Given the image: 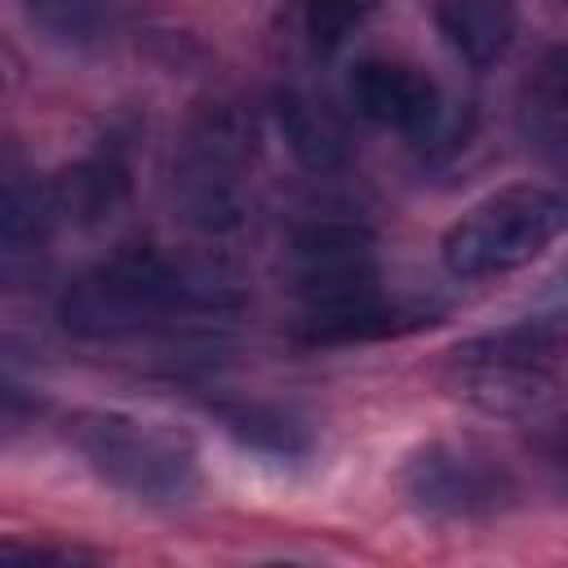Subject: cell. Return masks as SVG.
Instances as JSON below:
<instances>
[{"label":"cell","mask_w":568,"mask_h":568,"mask_svg":"<svg viewBox=\"0 0 568 568\" xmlns=\"http://www.w3.org/2000/svg\"><path fill=\"white\" fill-rule=\"evenodd\" d=\"M231 302L235 288L213 266L178 262L160 248H120L67 284L58 320L75 337L106 342L160 328L186 311H217Z\"/></svg>","instance_id":"1"},{"label":"cell","mask_w":568,"mask_h":568,"mask_svg":"<svg viewBox=\"0 0 568 568\" xmlns=\"http://www.w3.org/2000/svg\"><path fill=\"white\" fill-rule=\"evenodd\" d=\"M262 151L257 115L244 102H200L173 160V200L191 231L222 240L248 222V173Z\"/></svg>","instance_id":"2"},{"label":"cell","mask_w":568,"mask_h":568,"mask_svg":"<svg viewBox=\"0 0 568 568\" xmlns=\"http://www.w3.org/2000/svg\"><path fill=\"white\" fill-rule=\"evenodd\" d=\"M568 368V333L555 324H510L462 342L448 355V390L488 417L541 413Z\"/></svg>","instance_id":"3"},{"label":"cell","mask_w":568,"mask_h":568,"mask_svg":"<svg viewBox=\"0 0 568 568\" xmlns=\"http://www.w3.org/2000/svg\"><path fill=\"white\" fill-rule=\"evenodd\" d=\"M568 226V200L546 186H501L470 204L439 244L448 275L488 280L541 257Z\"/></svg>","instance_id":"4"},{"label":"cell","mask_w":568,"mask_h":568,"mask_svg":"<svg viewBox=\"0 0 568 568\" xmlns=\"http://www.w3.org/2000/svg\"><path fill=\"white\" fill-rule=\"evenodd\" d=\"M67 439L93 475L133 497L178 501L195 484L191 439L160 422H142L129 413H75L67 422Z\"/></svg>","instance_id":"5"},{"label":"cell","mask_w":568,"mask_h":568,"mask_svg":"<svg viewBox=\"0 0 568 568\" xmlns=\"http://www.w3.org/2000/svg\"><path fill=\"white\" fill-rule=\"evenodd\" d=\"M404 497L435 519H488L515 506L519 484L510 466L470 439H439L417 448L399 470Z\"/></svg>","instance_id":"6"},{"label":"cell","mask_w":568,"mask_h":568,"mask_svg":"<svg viewBox=\"0 0 568 568\" xmlns=\"http://www.w3.org/2000/svg\"><path fill=\"white\" fill-rule=\"evenodd\" d=\"M284 275L302 311H333L377 297L373 240L346 222H311L288 240Z\"/></svg>","instance_id":"7"},{"label":"cell","mask_w":568,"mask_h":568,"mask_svg":"<svg viewBox=\"0 0 568 568\" xmlns=\"http://www.w3.org/2000/svg\"><path fill=\"white\" fill-rule=\"evenodd\" d=\"M351 102L364 120L395 129L404 138H426L444 120L435 80L399 58H368L351 71Z\"/></svg>","instance_id":"8"},{"label":"cell","mask_w":568,"mask_h":568,"mask_svg":"<svg viewBox=\"0 0 568 568\" xmlns=\"http://www.w3.org/2000/svg\"><path fill=\"white\" fill-rule=\"evenodd\" d=\"M275 124L288 142L293 160L311 173H333L351 160V133L337 106L302 84H288L275 93Z\"/></svg>","instance_id":"9"},{"label":"cell","mask_w":568,"mask_h":568,"mask_svg":"<svg viewBox=\"0 0 568 568\" xmlns=\"http://www.w3.org/2000/svg\"><path fill=\"white\" fill-rule=\"evenodd\" d=\"M49 191H53V204H58L62 222L98 226V222H106L124 204L129 169H124V160L115 151H98V155H84V160L67 164L62 173H53Z\"/></svg>","instance_id":"10"},{"label":"cell","mask_w":568,"mask_h":568,"mask_svg":"<svg viewBox=\"0 0 568 568\" xmlns=\"http://www.w3.org/2000/svg\"><path fill=\"white\" fill-rule=\"evenodd\" d=\"M58 226H62V217H58L49 178H36L9 160L4 164V204H0V240H4L9 266L18 257H36Z\"/></svg>","instance_id":"11"},{"label":"cell","mask_w":568,"mask_h":568,"mask_svg":"<svg viewBox=\"0 0 568 568\" xmlns=\"http://www.w3.org/2000/svg\"><path fill=\"white\" fill-rule=\"evenodd\" d=\"M435 22L453 53L470 67H493L515 40V0H439Z\"/></svg>","instance_id":"12"},{"label":"cell","mask_w":568,"mask_h":568,"mask_svg":"<svg viewBox=\"0 0 568 568\" xmlns=\"http://www.w3.org/2000/svg\"><path fill=\"white\" fill-rule=\"evenodd\" d=\"M417 320L386 306L382 293L377 297H364V302H351V306H333V311H302V324L297 333L306 342H368V337H390L399 328H413Z\"/></svg>","instance_id":"13"},{"label":"cell","mask_w":568,"mask_h":568,"mask_svg":"<svg viewBox=\"0 0 568 568\" xmlns=\"http://www.w3.org/2000/svg\"><path fill=\"white\" fill-rule=\"evenodd\" d=\"M22 13L67 49H93L115 31V0H18Z\"/></svg>","instance_id":"14"},{"label":"cell","mask_w":568,"mask_h":568,"mask_svg":"<svg viewBox=\"0 0 568 568\" xmlns=\"http://www.w3.org/2000/svg\"><path fill=\"white\" fill-rule=\"evenodd\" d=\"M377 9V0H297V22L302 36L315 53L337 49L368 13Z\"/></svg>","instance_id":"15"},{"label":"cell","mask_w":568,"mask_h":568,"mask_svg":"<svg viewBox=\"0 0 568 568\" xmlns=\"http://www.w3.org/2000/svg\"><path fill=\"white\" fill-rule=\"evenodd\" d=\"M231 430L248 444V448H262V453H275V457H297L306 453V430L288 417V413H275V408H240L226 417Z\"/></svg>","instance_id":"16"},{"label":"cell","mask_w":568,"mask_h":568,"mask_svg":"<svg viewBox=\"0 0 568 568\" xmlns=\"http://www.w3.org/2000/svg\"><path fill=\"white\" fill-rule=\"evenodd\" d=\"M555 115H568V44L550 49L524 89V120L528 124L555 120Z\"/></svg>","instance_id":"17"},{"label":"cell","mask_w":568,"mask_h":568,"mask_svg":"<svg viewBox=\"0 0 568 568\" xmlns=\"http://www.w3.org/2000/svg\"><path fill=\"white\" fill-rule=\"evenodd\" d=\"M528 448H532V457H537L546 470H555V475L568 479V413L537 422L532 435H528Z\"/></svg>","instance_id":"18"},{"label":"cell","mask_w":568,"mask_h":568,"mask_svg":"<svg viewBox=\"0 0 568 568\" xmlns=\"http://www.w3.org/2000/svg\"><path fill=\"white\" fill-rule=\"evenodd\" d=\"M80 559H98L93 550H75V546H0V564H80Z\"/></svg>","instance_id":"19"},{"label":"cell","mask_w":568,"mask_h":568,"mask_svg":"<svg viewBox=\"0 0 568 568\" xmlns=\"http://www.w3.org/2000/svg\"><path fill=\"white\" fill-rule=\"evenodd\" d=\"M528 129L555 155V164L568 173V115H555V120H541V124H528Z\"/></svg>","instance_id":"20"}]
</instances>
